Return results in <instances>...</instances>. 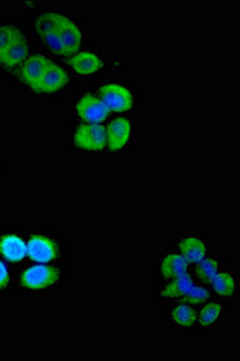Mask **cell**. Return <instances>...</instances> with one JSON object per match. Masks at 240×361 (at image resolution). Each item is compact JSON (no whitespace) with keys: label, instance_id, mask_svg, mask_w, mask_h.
Masks as SVG:
<instances>
[{"label":"cell","instance_id":"obj_14","mask_svg":"<svg viewBox=\"0 0 240 361\" xmlns=\"http://www.w3.org/2000/svg\"><path fill=\"white\" fill-rule=\"evenodd\" d=\"M182 257L189 262L198 264L205 258V244L198 237H187L180 244Z\"/></svg>","mask_w":240,"mask_h":361},{"label":"cell","instance_id":"obj_11","mask_svg":"<svg viewBox=\"0 0 240 361\" xmlns=\"http://www.w3.org/2000/svg\"><path fill=\"white\" fill-rule=\"evenodd\" d=\"M28 45L24 35H21L9 46V49L5 51L0 57V63L6 68H14L16 65L22 63L27 59Z\"/></svg>","mask_w":240,"mask_h":361},{"label":"cell","instance_id":"obj_12","mask_svg":"<svg viewBox=\"0 0 240 361\" xmlns=\"http://www.w3.org/2000/svg\"><path fill=\"white\" fill-rule=\"evenodd\" d=\"M70 67L80 75H91L98 72L102 68V60L97 54L91 52H82V53L74 54L69 59Z\"/></svg>","mask_w":240,"mask_h":361},{"label":"cell","instance_id":"obj_10","mask_svg":"<svg viewBox=\"0 0 240 361\" xmlns=\"http://www.w3.org/2000/svg\"><path fill=\"white\" fill-rule=\"evenodd\" d=\"M0 253L10 262H17L27 254V244L19 236L6 235L0 239Z\"/></svg>","mask_w":240,"mask_h":361},{"label":"cell","instance_id":"obj_7","mask_svg":"<svg viewBox=\"0 0 240 361\" xmlns=\"http://www.w3.org/2000/svg\"><path fill=\"white\" fill-rule=\"evenodd\" d=\"M69 77L63 69L51 63L50 67L46 69L45 74L42 75L37 86L33 90L38 93H55L57 90L63 88L68 83Z\"/></svg>","mask_w":240,"mask_h":361},{"label":"cell","instance_id":"obj_18","mask_svg":"<svg viewBox=\"0 0 240 361\" xmlns=\"http://www.w3.org/2000/svg\"><path fill=\"white\" fill-rule=\"evenodd\" d=\"M173 319L182 326H192L197 321V313L189 305H179L173 311Z\"/></svg>","mask_w":240,"mask_h":361},{"label":"cell","instance_id":"obj_3","mask_svg":"<svg viewBox=\"0 0 240 361\" xmlns=\"http://www.w3.org/2000/svg\"><path fill=\"white\" fill-rule=\"evenodd\" d=\"M102 101L109 111L122 112L127 111L133 106V95L131 92L115 83H110L100 88Z\"/></svg>","mask_w":240,"mask_h":361},{"label":"cell","instance_id":"obj_1","mask_svg":"<svg viewBox=\"0 0 240 361\" xmlns=\"http://www.w3.org/2000/svg\"><path fill=\"white\" fill-rule=\"evenodd\" d=\"M37 33L51 51L72 56L81 47L82 34L77 24L64 15L45 12L38 18Z\"/></svg>","mask_w":240,"mask_h":361},{"label":"cell","instance_id":"obj_17","mask_svg":"<svg viewBox=\"0 0 240 361\" xmlns=\"http://www.w3.org/2000/svg\"><path fill=\"white\" fill-rule=\"evenodd\" d=\"M213 287L216 293L223 296H230L234 292V280L230 274L227 272H218V275L214 277Z\"/></svg>","mask_w":240,"mask_h":361},{"label":"cell","instance_id":"obj_22","mask_svg":"<svg viewBox=\"0 0 240 361\" xmlns=\"http://www.w3.org/2000/svg\"><path fill=\"white\" fill-rule=\"evenodd\" d=\"M8 283H9V274L4 264L0 262V290L6 288Z\"/></svg>","mask_w":240,"mask_h":361},{"label":"cell","instance_id":"obj_8","mask_svg":"<svg viewBox=\"0 0 240 361\" xmlns=\"http://www.w3.org/2000/svg\"><path fill=\"white\" fill-rule=\"evenodd\" d=\"M52 63L51 60L41 56V54H33L29 58L26 59L23 63L22 70H21V77L23 82L27 83L28 86H37L38 82L40 80L42 75L45 74L46 69L50 67Z\"/></svg>","mask_w":240,"mask_h":361},{"label":"cell","instance_id":"obj_16","mask_svg":"<svg viewBox=\"0 0 240 361\" xmlns=\"http://www.w3.org/2000/svg\"><path fill=\"white\" fill-rule=\"evenodd\" d=\"M218 264L213 259H203L195 267V274L198 280L204 283H211L214 277L218 275Z\"/></svg>","mask_w":240,"mask_h":361},{"label":"cell","instance_id":"obj_6","mask_svg":"<svg viewBox=\"0 0 240 361\" xmlns=\"http://www.w3.org/2000/svg\"><path fill=\"white\" fill-rule=\"evenodd\" d=\"M77 112L87 122L99 123L108 118L110 111L102 100L87 94L79 101Z\"/></svg>","mask_w":240,"mask_h":361},{"label":"cell","instance_id":"obj_4","mask_svg":"<svg viewBox=\"0 0 240 361\" xmlns=\"http://www.w3.org/2000/svg\"><path fill=\"white\" fill-rule=\"evenodd\" d=\"M75 144L87 151H100L106 144V131L99 124H83L75 131Z\"/></svg>","mask_w":240,"mask_h":361},{"label":"cell","instance_id":"obj_13","mask_svg":"<svg viewBox=\"0 0 240 361\" xmlns=\"http://www.w3.org/2000/svg\"><path fill=\"white\" fill-rule=\"evenodd\" d=\"M195 287L190 275H187V272H185V274L173 278L172 282L161 293V296L172 299L185 298L186 295H189L195 289Z\"/></svg>","mask_w":240,"mask_h":361},{"label":"cell","instance_id":"obj_21","mask_svg":"<svg viewBox=\"0 0 240 361\" xmlns=\"http://www.w3.org/2000/svg\"><path fill=\"white\" fill-rule=\"evenodd\" d=\"M209 298H210V293L207 289L195 287V289L189 295H186L185 298L182 299L192 305H200V303H205Z\"/></svg>","mask_w":240,"mask_h":361},{"label":"cell","instance_id":"obj_19","mask_svg":"<svg viewBox=\"0 0 240 361\" xmlns=\"http://www.w3.org/2000/svg\"><path fill=\"white\" fill-rule=\"evenodd\" d=\"M22 35V32L19 28L14 26H0V57L5 51L9 49V46L14 42L19 36Z\"/></svg>","mask_w":240,"mask_h":361},{"label":"cell","instance_id":"obj_5","mask_svg":"<svg viewBox=\"0 0 240 361\" xmlns=\"http://www.w3.org/2000/svg\"><path fill=\"white\" fill-rule=\"evenodd\" d=\"M27 254L34 262H49L58 255V246L50 237L35 235L28 242Z\"/></svg>","mask_w":240,"mask_h":361},{"label":"cell","instance_id":"obj_20","mask_svg":"<svg viewBox=\"0 0 240 361\" xmlns=\"http://www.w3.org/2000/svg\"><path fill=\"white\" fill-rule=\"evenodd\" d=\"M221 305L218 303H208L200 311V316H198L200 324L203 325V326H209V325L216 323L220 318V314H221Z\"/></svg>","mask_w":240,"mask_h":361},{"label":"cell","instance_id":"obj_15","mask_svg":"<svg viewBox=\"0 0 240 361\" xmlns=\"http://www.w3.org/2000/svg\"><path fill=\"white\" fill-rule=\"evenodd\" d=\"M189 264L190 262H187L182 254L173 253L164 259L162 267H161V271H162V275L166 278H175L177 276L187 272Z\"/></svg>","mask_w":240,"mask_h":361},{"label":"cell","instance_id":"obj_2","mask_svg":"<svg viewBox=\"0 0 240 361\" xmlns=\"http://www.w3.org/2000/svg\"><path fill=\"white\" fill-rule=\"evenodd\" d=\"M58 269L47 265H37L29 267L23 272L21 276V285L27 289L39 290V289L47 288L57 282L59 278Z\"/></svg>","mask_w":240,"mask_h":361},{"label":"cell","instance_id":"obj_9","mask_svg":"<svg viewBox=\"0 0 240 361\" xmlns=\"http://www.w3.org/2000/svg\"><path fill=\"white\" fill-rule=\"evenodd\" d=\"M108 146L111 151H118L127 144L131 137V124L125 118H118L108 126Z\"/></svg>","mask_w":240,"mask_h":361}]
</instances>
